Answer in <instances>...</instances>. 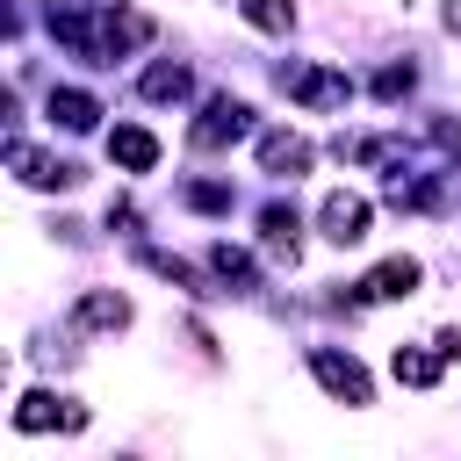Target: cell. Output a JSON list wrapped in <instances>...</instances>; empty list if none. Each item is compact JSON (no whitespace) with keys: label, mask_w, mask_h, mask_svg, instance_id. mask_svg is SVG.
I'll return each instance as SVG.
<instances>
[{"label":"cell","mask_w":461,"mask_h":461,"mask_svg":"<svg viewBox=\"0 0 461 461\" xmlns=\"http://www.w3.org/2000/svg\"><path fill=\"white\" fill-rule=\"evenodd\" d=\"M7 166H14L29 187H72V180H79V166H65V158H43V151H29V144H7Z\"/></svg>","instance_id":"obj_6"},{"label":"cell","mask_w":461,"mask_h":461,"mask_svg":"<svg viewBox=\"0 0 461 461\" xmlns=\"http://www.w3.org/2000/svg\"><path fill=\"white\" fill-rule=\"evenodd\" d=\"M367 216H375V209H367L360 194H324V209H317V223H324L331 245H360V238H367Z\"/></svg>","instance_id":"obj_5"},{"label":"cell","mask_w":461,"mask_h":461,"mask_svg":"<svg viewBox=\"0 0 461 461\" xmlns=\"http://www.w3.org/2000/svg\"><path fill=\"white\" fill-rule=\"evenodd\" d=\"M137 86H144V101H187V86H194V79H187V65H151Z\"/></svg>","instance_id":"obj_13"},{"label":"cell","mask_w":461,"mask_h":461,"mask_svg":"<svg viewBox=\"0 0 461 461\" xmlns=\"http://www.w3.org/2000/svg\"><path fill=\"white\" fill-rule=\"evenodd\" d=\"M259 230H267V245H274V252H288V259H295V209H288V202H267V209H259Z\"/></svg>","instance_id":"obj_14"},{"label":"cell","mask_w":461,"mask_h":461,"mask_svg":"<svg viewBox=\"0 0 461 461\" xmlns=\"http://www.w3.org/2000/svg\"><path fill=\"white\" fill-rule=\"evenodd\" d=\"M281 86H288V101H303V108H346V101H353V79H346V72H324V65H288Z\"/></svg>","instance_id":"obj_3"},{"label":"cell","mask_w":461,"mask_h":461,"mask_svg":"<svg viewBox=\"0 0 461 461\" xmlns=\"http://www.w3.org/2000/svg\"><path fill=\"white\" fill-rule=\"evenodd\" d=\"M396 382H411V389H432L439 382V367H447V353H425V346H396Z\"/></svg>","instance_id":"obj_12"},{"label":"cell","mask_w":461,"mask_h":461,"mask_svg":"<svg viewBox=\"0 0 461 461\" xmlns=\"http://www.w3.org/2000/svg\"><path fill=\"white\" fill-rule=\"evenodd\" d=\"M50 425L79 432V425H86V411H79V403H65V396H50V389H29V396L14 403V432H50Z\"/></svg>","instance_id":"obj_4"},{"label":"cell","mask_w":461,"mask_h":461,"mask_svg":"<svg viewBox=\"0 0 461 461\" xmlns=\"http://www.w3.org/2000/svg\"><path fill=\"white\" fill-rule=\"evenodd\" d=\"M43 108H50V122H58V130H94V115H101V101H94V94H79V86H50V101H43Z\"/></svg>","instance_id":"obj_11"},{"label":"cell","mask_w":461,"mask_h":461,"mask_svg":"<svg viewBox=\"0 0 461 461\" xmlns=\"http://www.w3.org/2000/svg\"><path fill=\"white\" fill-rule=\"evenodd\" d=\"M310 375L339 396V403H375V382H367V367L353 360V353H339V346H310Z\"/></svg>","instance_id":"obj_1"},{"label":"cell","mask_w":461,"mask_h":461,"mask_svg":"<svg viewBox=\"0 0 461 461\" xmlns=\"http://www.w3.org/2000/svg\"><path fill=\"white\" fill-rule=\"evenodd\" d=\"M108 158H115L122 173H151V166H158V137L137 130V122H122V130L108 137Z\"/></svg>","instance_id":"obj_8"},{"label":"cell","mask_w":461,"mask_h":461,"mask_svg":"<svg viewBox=\"0 0 461 461\" xmlns=\"http://www.w3.org/2000/svg\"><path fill=\"white\" fill-rule=\"evenodd\" d=\"M245 130H252V108H245L238 94H216V101L194 115V130H187V137H194V151H223V144H238Z\"/></svg>","instance_id":"obj_2"},{"label":"cell","mask_w":461,"mask_h":461,"mask_svg":"<svg viewBox=\"0 0 461 461\" xmlns=\"http://www.w3.org/2000/svg\"><path fill=\"white\" fill-rule=\"evenodd\" d=\"M418 288V259H382L367 281H360V303H396Z\"/></svg>","instance_id":"obj_9"},{"label":"cell","mask_w":461,"mask_h":461,"mask_svg":"<svg viewBox=\"0 0 461 461\" xmlns=\"http://www.w3.org/2000/svg\"><path fill=\"white\" fill-rule=\"evenodd\" d=\"M209 267H216L223 281H238V288H252V259H245L238 245H209Z\"/></svg>","instance_id":"obj_16"},{"label":"cell","mask_w":461,"mask_h":461,"mask_svg":"<svg viewBox=\"0 0 461 461\" xmlns=\"http://www.w3.org/2000/svg\"><path fill=\"white\" fill-rule=\"evenodd\" d=\"M447 29H454V36H461V0H454V7H447Z\"/></svg>","instance_id":"obj_19"},{"label":"cell","mask_w":461,"mask_h":461,"mask_svg":"<svg viewBox=\"0 0 461 461\" xmlns=\"http://www.w3.org/2000/svg\"><path fill=\"white\" fill-rule=\"evenodd\" d=\"M411 79H418L411 65H382V72H375V94H382V101H396V94H411Z\"/></svg>","instance_id":"obj_17"},{"label":"cell","mask_w":461,"mask_h":461,"mask_svg":"<svg viewBox=\"0 0 461 461\" xmlns=\"http://www.w3.org/2000/svg\"><path fill=\"white\" fill-rule=\"evenodd\" d=\"M238 14H245L252 29H267V36H281V29L295 22V7H288V0H238Z\"/></svg>","instance_id":"obj_15"},{"label":"cell","mask_w":461,"mask_h":461,"mask_svg":"<svg viewBox=\"0 0 461 461\" xmlns=\"http://www.w3.org/2000/svg\"><path fill=\"white\" fill-rule=\"evenodd\" d=\"M187 202H194V209H230V187H216V180H194V187H187Z\"/></svg>","instance_id":"obj_18"},{"label":"cell","mask_w":461,"mask_h":461,"mask_svg":"<svg viewBox=\"0 0 461 461\" xmlns=\"http://www.w3.org/2000/svg\"><path fill=\"white\" fill-rule=\"evenodd\" d=\"M72 317H79V331H122V324H130V295H115V288H86Z\"/></svg>","instance_id":"obj_7"},{"label":"cell","mask_w":461,"mask_h":461,"mask_svg":"<svg viewBox=\"0 0 461 461\" xmlns=\"http://www.w3.org/2000/svg\"><path fill=\"white\" fill-rule=\"evenodd\" d=\"M259 166L281 173V180H295V173L310 166V144H303L295 130H274V137H259Z\"/></svg>","instance_id":"obj_10"}]
</instances>
